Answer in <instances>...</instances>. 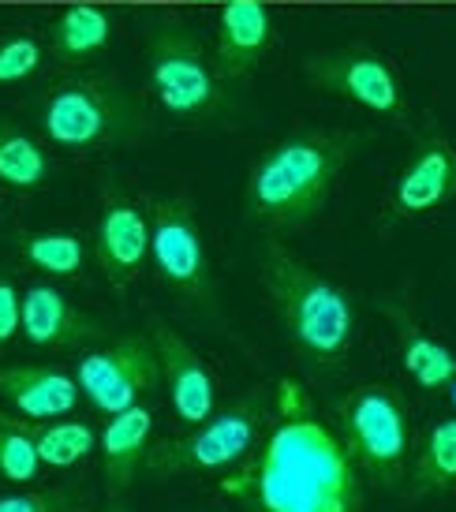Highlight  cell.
Wrapping results in <instances>:
<instances>
[{
  "mask_svg": "<svg viewBox=\"0 0 456 512\" xmlns=\"http://www.w3.org/2000/svg\"><path fill=\"white\" fill-rule=\"evenodd\" d=\"M42 131L53 146L90 150L101 146L116 131V109L109 94L94 83L60 86L42 109Z\"/></svg>",
  "mask_w": 456,
  "mask_h": 512,
  "instance_id": "cell-11",
  "label": "cell"
},
{
  "mask_svg": "<svg viewBox=\"0 0 456 512\" xmlns=\"http://www.w3.org/2000/svg\"><path fill=\"white\" fill-rule=\"evenodd\" d=\"M337 434L356 468L378 486H397L408 471V408L389 385H359L337 408Z\"/></svg>",
  "mask_w": 456,
  "mask_h": 512,
  "instance_id": "cell-5",
  "label": "cell"
},
{
  "mask_svg": "<svg viewBox=\"0 0 456 512\" xmlns=\"http://www.w3.org/2000/svg\"><path fill=\"white\" fill-rule=\"evenodd\" d=\"M449 389H453V404H456V378H453V382H449Z\"/></svg>",
  "mask_w": 456,
  "mask_h": 512,
  "instance_id": "cell-28",
  "label": "cell"
},
{
  "mask_svg": "<svg viewBox=\"0 0 456 512\" xmlns=\"http://www.w3.org/2000/svg\"><path fill=\"white\" fill-rule=\"evenodd\" d=\"M273 42V15L262 0H228L217 27V68L221 75L251 72Z\"/></svg>",
  "mask_w": 456,
  "mask_h": 512,
  "instance_id": "cell-15",
  "label": "cell"
},
{
  "mask_svg": "<svg viewBox=\"0 0 456 512\" xmlns=\"http://www.w3.org/2000/svg\"><path fill=\"white\" fill-rule=\"evenodd\" d=\"M42 456L34 449V438L27 434L23 419L0 415V479L15 486H27L42 475Z\"/></svg>",
  "mask_w": 456,
  "mask_h": 512,
  "instance_id": "cell-23",
  "label": "cell"
},
{
  "mask_svg": "<svg viewBox=\"0 0 456 512\" xmlns=\"http://www.w3.org/2000/svg\"><path fill=\"white\" fill-rule=\"evenodd\" d=\"M307 72L322 90L356 101L371 113H393L400 105L397 75L389 72V64L371 49H356V45L352 49H329V53L311 57Z\"/></svg>",
  "mask_w": 456,
  "mask_h": 512,
  "instance_id": "cell-9",
  "label": "cell"
},
{
  "mask_svg": "<svg viewBox=\"0 0 456 512\" xmlns=\"http://www.w3.org/2000/svg\"><path fill=\"white\" fill-rule=\"evenodd\" d=\"M79 393V382L57 367H0V400L23 419H60Z\"/></svg>",
  "mask_w": 456,
  "mask_h": 512,
  "instance_id": "cell-14",
  "label": "cell"
},
{
  "mask_svg": "<svg viewBox=\"0 0 456 512\" xmlns=\"http://www.w3.org/2000/svg\"><path fill=\"white\" fill-rule=\"evenodd\" d=\"M150 258L161 281L176 288L187 303H210V266L202 247V228L184 199L150 202Z\"/></svg>",
  "mask_w": 456,
  "mask_h": 512,
  "instance_id": "cell-7",
  "label": "cell"
},
{
  "mask_svg": "<svg viewBox=\"0 0 456 512\" xmlns=\"http://www.w3.org/2000/svg\"><path fill=\"white\" fill-rule=\"evenodd\" d=\"M19 307H23V299H19L15 285L0 281V344H8L19 333Z\"/></svg>",
  "mask_w": 456,
  "mask_h": 512,
  "instance_id": "cell-27",
  "label": "cell"
},
{
  "mask_svg": "<svg viewBox=\"0 0 456 512\" xmlns=\"http://www.w3.org/2000/svg\"><path fill=\"white\" fill-rule=\"evenodd\" d=\"M45 468H72L98 449V434L79 419H23Z\"/></svg>",
  "mask_w": 456,
  "mask_h": 512,
  "instance_id": "cell-18",
  "label": "cell"
},
{
  "mask_svg": "<svg viewBox=\"0 0 456 512\" xmlns=\"http://www.w3.org/2000/svg\"><path fill=\"white\" fill-rule=\"evenodd\" d=\"M456 199V146L427 139L404 165L393 187V206L400 217H423Z\"/></svg>",
  "mask_w": 456,
  "mask_h": 512,
  "instance_id": "cell-13",
  "label": "cell"
},
{
  "mask_svg": "<svg viewBox=\"0 0 456 512\" xmlns=\"http://www.w3.org/2000/svg\"><path fill=\"white\" fill-rule=\"evenodd\" d=\"M456 490V419H442L430 430L412 468V498Z\"/></svg>",
  "mask_w": 456,
  "mask_h": 512,
  "instance_id": "cell-20",
  "label": "cell"
},
{
  "mask_svg": "<svg viewBox=\"0 0 456 512\" xmlns=\"http://www.w3.org/2000/svg\"><path fill=\"white\" fill-rule=\"evenodd\" d=\"M150 341L157 348V363H161V378L169 385V404L176 419L184 423V427H199L206 423L210 415H214V400H217V389H214V374L206 370L202 356L191 348V344L169 329L165 322H157L150 326Z\"/></svg>",
  "mask_w": 456,
  "mask_h": 512,
  "instance_id": "cell-10",
  "label": "cell"
},
{
  "mask_svg": "<svg viewBox=\"0 0 456 512\" xmlns=\"http://www.w3.org/2000/svg\"><path fill=\"white\" fill-rule=\"evenodd\" d=\"M19 329L34 348H75L98 329L75 311L68 296L53 285H30L19 307Z\"/></svg>",
  "mask_w": 456,
  "mask_h": 512,
  "instance_id": "cell-16",
  "label": "cell"
},
{
  "mask_svg": "<svg viewBox=\"0 0 456 512\" xmlns=\"http://www.w3.org/2000/svg\"><path fill=\"white\" fill-rule=\"evenodd\" d=\"M150 255V214L139 202L113 195L98 221V266L116 288H128Z\"/></svg>",
  "mask_w": 456,
  "mask_h": 512,
  "instance_id": "cell-12",
  "label": "cell"
},
{
  "mask_svg": "<svg viewBox=\"0 0 456 512\" xmlns=\"http://www.w3.org/2000/svg\"><path fill=\"white\" fill-rule=\"evenodd\" d=\"M150 86L161 109L172 116H199L217 98V79L210 60L184 30H157L150 45Z\"/></svg>",
  "mask_w": 456,
  "mask_h": 512,
  "instance_id": "cell-8",
  "label": "cell"
},
{
  "mask_svg": "<svg viewBox=\"0 0 456 512\" xmlns=\"http://www.w3.org/2000/svg\"><path fill=\"white\" fill-rule=\"evenodd\" d=\"M105 512H128V509H105Z\"/></svg>",
  "mask_w": 456,
  "mask_h": 512,
  "instance_id": "cell-29",
  "label": "cell"
},
{
  "mask_svg": "<svg viewBox=\"0 0 456 512\" xmlns=\"http://www.w3.org/2000/svg\"><path fill=\"white\" fill-rule=\"evenodd\" d=\"M83 498H75L64 486H49V490H15V494H0V512H75Z\"/></svg>",
  "mask_w": 456,
  "mask_h": 512,
  "instance_id": "cell-25",
  "label": "cell"
},
{
  "mask_svg": "<svg viewBox=\"0 0 456 512\" xmlns=\"http://www.w3.org/2000/svg\"><path fill=\"white\" fill-rule=\"evenodd\" d=\"M397 333H400V363L412 374L423 389H445V385L456 378V356L438 344L434 337H427L423 329L408 322V318H397Z\"/></svg>",
  "mask_w": 456,
  "mask_h": 512,
  "instance_id": "cell-19",
  "label": "cell"
},
{
  "mask_svg": "<svg viewBox=\"0 0 456 512\" xmlns=\"http://www.w3.org/2000/svg\"><path fill=\"white\" fill-rule=\"evenodd\" d=\"M45 176H49V161H45L42 146L0 120V184L34 191L45 184Z\"/></svg>",
  "mask_w": 456,
  "mask_h": 512,
  "instance_id": "cell-22",
  "label": "cell"
},
{
  "mask_svg": "<svg viewBox=\"0 0 456 512\" xmlns=\"http://www.w3.org/2000/svg\"><path fill=\"white\" fill-rule=\"evenodd\" d=\"M262 285L285 333L300 344V352L311 363L333 367L352 348V299L300 255H292L281 243H270L262 255Z\"/></svg>",
  "mask_w": 456,
  "mask_h": 512,
  "instance_id": "cell-3",
  "label": "cell"
},
{
  "mask_svg": "<svg viewBox=\"0 0 456 512\" xmlns=\"http://www.w3.org/2000/svg\"><path fill=\"white\" fill-rule=\"evenodd\" d=\"M75 382L105 415H120L150 397L161 382V363L150 337H120L116 344L79 359Z\"/></svg>",
  "mask_w": 456,
  "mask_h": 512,
  "instance_id": "cell-6",
  "label": "cell"
},
{
  "mask_svg": "<svg viewBox=\"0 0 456 512\" xmlns=\"http://www.w3.org/2000/svg\"><path fill=\"white\" fill-rule=\"evenodd\" d=\"M277 423L258 456L221 479V494L251 512H359L363 486L341 434L322 423L311 393L292 378L277 382Z\"/></svg>",
  "mask_w": 456,
  "mask_h": 512,
  "instance_id": "cell-1",
  "label": "cell"
},
{
  "mask_svg": "<svg viewBox=\"0 0 456 512\" xmlns=\"http://www.w3.org/2000/svg\"><path fill=\"white\" fill-rule=\"evenodd\" d=\"M150 430H154V415L143 404H135L120 415H109V423L98 438L101 475H105L109 494H124L135 483V475L146 460V449H150Z\"/></svg>",
  "mask_w": 456,
  "mask_h": 512,
  "instance_id": "cell-17",
  "label": "cell"
},
{
  "mask_svg": "<svg viewBox=\"0 0 456 512\" xmlns=\"http://www.w3.org/2000/svg\"><path fill=\"white\" fill-rule=\"evenodd\" d=\"M356 135H296L277 143L247 180V217L270 228H296L322 214L341 169L352 161Z\"/></svg>",
  "mask_w": 456,
  "mask_h": 512,
  "instance_id": "cell-2",
  "label": "cell"
},
{
  "mask_svg": "<svg viewBox=\"0 0 456 512\" xmlns=\"http://www.w3.org/2000/svg\"><path fill=\"white\" fill-rule=\"evenodd\" d=\"M23 255L34 270L72 277L83 266V240L75 232H30L23 240Z\"/></svg>",
  "mask_w": 456,
  "mask_h": 512,
  "instance_id": "cell-24",
  "label": "cell"
},
{
  "mask_svg": "<svg viewBox=\"0 0 456 512\" xmlns=\"http://www.w3.org/2000/svg\"><path fill=\"white\" fill-rule=\"evenodd\" d=\"M273 419V404L266 393L236 400L225 412H214L206 423L191 427V434L176 441H161L146 449L143 468L154 479L180 475V471H221L240 464L243 456L255 449V441L266 434Z\"/></svg>",
  "mask_w": 456,
  "mask_h": 512,
  "instance_id": "cell-4",
  "label": "cell"
},
{
  "mask_svg": "<svg viewBox=\"0 0 456 512\" xmlns=\"http://www.w3.org/2000/svg\"><path fill=\"white\" fill-rule=\"evenodd\" d=\"M109 34H113V23L109 15L94 8V4H72L64 8V15L53 27V45H57L60 57H90L109 45Z\"/></svg>",
  "mask_w": 456,
  "mask_h": 512,
  "instance_id": "cell-21",
  "label": "cell"
},
{
  "mask_svg": "<svg viewBox=\"0 0 456 512\" xmlns=\"http://www.w3.org/2000/svg\"><path fill=\"white\" fill-rule=\"evenodd\" d=\"M38 64H42V45L34 42V38H8V42H0V86L4 83H19V79H27V75L38 72Z\"/></svg>",
  "mask_w": 456,
  "mask_h": 512,
  "instance_id": "cell-26",
  "label": "cell"
}]
</instances>
